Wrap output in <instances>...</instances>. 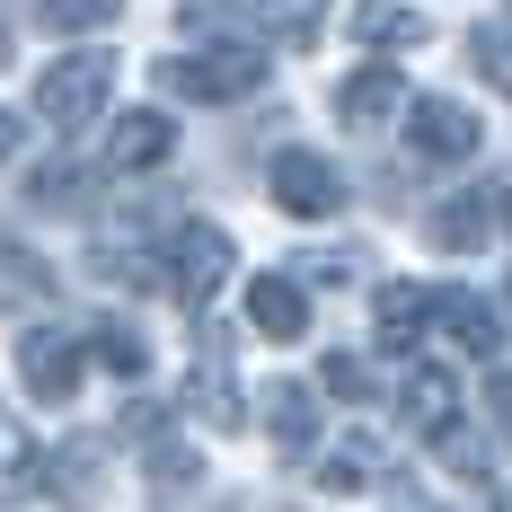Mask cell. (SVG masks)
<instances>
[{
    "label": "cell",
    "instance_id": "1",
    "mask_svg": "<svg viewBox=\"0 0 512 512\" xmlns=\"http://www.w3.org/2000/svg\"><path fill=\"white\" fill-rule=\"evenodd\" d=\"M159 89H168V98H186V106L256 98V89H265V45H248V36H221V45L168 53V62H159Z\"/></svg>",
    "mask_w": 512,
    "mask_h": 512
},
{
    "label": "cell",
    "instance_id": "2",
    "mask_svg": "<svg viewBox=\"0 0 512 512\" xmlns=\"http://www.w3.org/2000/svg\"><path fill=\"white\" fill-rule=\"evenodd\" d=\"M106 89H115V53L80 45V53H62L45 80H36V115H45L53 133H80L89 115H106Z\"/></svg>",
    "mask_w": 512,
    "mask_h": 512
},
{
    "label": "cell",
    "instance_id": "3",
    "mask_svg": "<svg viewBox=\"0 0 512 512\" xmlns=\"http://www.w3.org/2000/svg\"><path fill=\"white\" fill-rule=\"evenodd\" d=\"M159 283H168L186 309H204L212 292L230 283V230H212V221H177L168 248H159Z\"/></svg>",
    "mask_w": 512,
    "mask_h": 512
},
{
    "label": "cell",
    "instance_id": "4",
    "mask_svg": "<svg viewBox=\"0 0 512 512\" xmlns=\"http://www.w3.org/2000/svg\"><path fill=\"white\" fill-rule=\"evenodd\" d=\"M80 371H89L80 327H18V380H27V398L62 407V398L80 389Z\"/></svg>",
    "mask_w": 512,
    "mask_h": 512
},
{
    "label": "cell",
    "instance_id": "5",
    "mask_svg": "<svg viewBox=\"0 0 512 512\" xmlns=\"http://www.w3.org/2000/svg\"><path fill=\"white\" fill-rule=\"evenodd\" d=\"M265 186H274V204L292 212V221H336L345 212V177L318 151H274L265 159Z\"/></svg>",
    "mask_w": 512,
    "mask_h": 512
},
{
    "label": "cell",
    "instance_id": "6",
    "mask_svg": "<svg viewBox=\"0 0 512 512\" xmlns=\"http://www.w3.org/2000/svg\"><path fill=\"white\" fill-rule=\"evenodd\" d=\"M186 407L204 415L212 433H239L248 424V398H239V371H230V336L204 327L195 336V371H186Z\"/></svg>",
    "mask_w": 512,
    "mask_h": 512
},
{
    "label": "cell",
    "instance_id": "7",
    "mask_svg": "<svg viewBox=\"0 0 512 512\" xmlns=\"http://www.w3.org/2000/svg\"><path fill=\"white\" fill-rule=\"evenodd\" d=\"M380 477H389V442H380L371 424L336 433V442H327V451L309 460V486H318V495H371Z\"/></svg>",
    "mask_w": 512,
    "mask_h": 512
},
{
    "label": "cell",
    "instance_id": "8",
    "mask_svg": "<svg viewBox=\"0 0 512 512\" xmlns=\"http://www.w3.org/2000/svg\"><path fill=\"white\" fill-rule=\"evenodd\" d=\"M407 133L424 159H477V142H486V124L460 98H407Z\"/></svg>",
    "mask_w": 512,
    "mask_h": 512
},
{
    "label": "cell",
    "instance_id": "9",
    "mask_svg": "<svg viewBox=\"0 0 512 512\" xmlns=\"http://www.w3.org/2000/svg\"><path fill=\"white\" fill-rule=\"evenodd\" d=\"M398 415H407L424 442L451 433V424H460V380H451L442 362H407V371H398Z\"/></svg>",
    "mask_w": 512,
    "mask_h": 512
},
{
    "label": "cell",
    "instance_id": "10",
    "mask_svg": "<svg viewBox=\"0 0 512 512\" xmlns=\"http://www.w3.org/2000/svg\"><path fill=\"white\" fill-rule=\"evenodd\" d=\"M168 151H177V124H168L159 106L115 115V133H106V168H115V177H142V168H159Z\"/></svg>",
    "mask_w": 512,
    "mask_h": 512
},
{
    "label": "cell",
    "instance_id": "11",
    "mask_svg": "<svg viewBox=\"0 0 512 512\" xmlns=\"http://www.w3.org/2000/svg\"><path fill=\"white\" fill-rule=\"evenodd\" d=\"M398 106H407V80H398V62H371V71H354V80L336 89V124H345V133H380Z\"/></svg>",
    "mask_w": 512,
    "mask_h": 512
},
{
    "label": "cell",
    "instance_id": "12",
    "mask_svg": "<svg viewBox=\"0 0 512 512\" xmlns=\"http://www.w3.org/2000/svg\"><path fill=\"white\" fill-rule=\"evenodd\" d=\"M248 327L265 336V345H301L309 336V292L292 283V274H256L248 283Z\"/></svg>",
    "mask_w": 512,
    "mask_h": 512
},
{
    "label": "cell",
    "instance_id": "13",
    "mask_svg": "<svg viewBox=\"0 0 512 512\" xmlns=\"http://www.w3.org/2000/svg\"><path fill=\"white\" fill-rule=\"evenodd\" d=\"M433 327L468 362H495V345H504V318H495V301H477V292H433Z\"/></svg>",
    "mask_w": 512,
    "mask_h": 512
},
{
    "label": "cell",
    "instance_id": "14",
    "mask_svg": "<svg viewBox=\"0 0 512 512\" xmlns=\"http://www.w3.org/2000/svg\"><path fill=\"white\" fill-rule=\"evenodd\" d=\"M142 477H151V504H186V495L204 486V451H195V442H177V433H151Z\"/></svg>",
    "mask_w": 512,
    "mask_h": 512
},
{
    "label": "cell",
    "instance_id": "15",
    "mask_svg": "<svg viewBox=\"0 0 512 512\" xmlns=\"http://www.w3.org/2000/svg\"><path fill=\"white\" fill-rule=\"evenodd\" d=\"M371 318H380V345L407 354L415 336L433 327V292H424V283H380V292H371Z\"/></svg>",
    "mask_w": 512,
    "mask_h": 512
},
{
    "label": "cell",
    "instance_id": "16",
    "mask_svg": "<svg viewBox=\"0 0 512 512\" xmlns=\"http://www.w3.org/2000/svg\"><path fill=\"white\" fill-rule=\"evenodd\" d=\"M98 468H106L98 442H62V451H45V486H53V504H62V512H89V504H98Z\"/></svg>",
    "mask_w": 512,
    "mask_h": 512
},
{
    "label": "cell",
    "instance_id": "17",
    "mask_svg": "<svg viewBox=\"0 0 512 512\" xmlns=\"http://www.w3.org/2000/svg\"><path fill=\"white\" fill-rule=\"evenodd\" d=\"M486 230H495L486 195H442V204H433V221H424V239H433L442 256H477V248H486Z\"/></svg>",
    "mask_w": 512,
    "mask_h": 512
},
{
    "label": "cell",
    "instance_id": "18",
    "mask_svg": "<svg viewBox=\"0 0 512 512\" xmlns=\"http://www.w3.org/2000/svg\"><path fill=\"white\" fill-rule=\"evenodd\" d=\"M265 433H274L283 451H309V442H318V398H309L301 380H274V389H265Z\"/></svg>",
    "mask_w": 512,
    "mask_h": 512
},
{
    "label": "cell",
    "instance_id": "19",
    "mask_svg": "<svg viewBox=\"0 0 512 512\" xmlns=\"http://www.w3.org/2000/svg\"><path fill=\"white\" fill-rule=\"evenodd\" d=\"M212 9H248L265 36H283V45H309L318 27H327V0H212Z\"/></svg>",
    "mask_w": 512,
    "mask_h": 512
},
{
    "label": "cell",
    "instance_id": "20",
    "mask_svg": "<svg viewBox=\"0 0 512 512\" xmlns=\"http://www.w3.org/2000/svg\"><path fill=\"white\" fill-rule=\"evenodd\" d=\"M354 36L371 53H415V45H424V18L398 9V0H362V9H354Z\"/></svg>",
    "mask_w": 512,
    "mask_h": 512
},
{
    "label": "cell",
    "instance_id": "21",
    "mask_svg": "<svg viewBox=\"0 0 512 512\" xmlns=\"http://www.w3.org/2000/svg\"><path fill=\"white\" fill-rule=\"evenodd\" d=\"M36 486H45V451H36V442L0 415V504H27Z\"/></svg>",
    "mask_w": 512,
    "mask_h": 512
},
{
    "label": "cell",
    "instance_id": "22",
    "mask_svg": "<svg viewBox=\"0 0 512 512\" xmlns=\"http://www.w3.org/2000/svg\"><path fill=\"white\" fill-rule=\"evenodd\" d=\"M80 345H89V362H106L115 380H142V362H151V354H142V336H133L124 318H106V327H89Z\"/></svg>",
    "mask_w": 512,
    "mask_h": 512
},
{
    "label": "cell",
    "instance_id": "23",
    "mask_svg": "<svg viewBox=\"0 0 512 512\" xmlns=\"http://www.w3.org/2000/svg\"><path fill=\"white\" fill-rule=\"evenodd\" d=\"M433 451H442V468L451 477H468V486H495V451L468 433V424H451V433H433Z\"/></svg>",
    "mask_w": 512,
    "mask_h": 512
},
{
    "label": "cell",
    "instance_id": "24",
    "mask_svg": "<svg viewBox=\"0 0 512 512\" xmlns=\"http://www.w3.org/2000/svg\"><path fill=\"white\" fill-rule=\"evenodd\" d=\"M115 9H124V0H36V18H45L53 36H89V27H115Z\"/></svg>",
    "mask_w": 512,
    "mask_h": 512
},
{
    "label": "cell",
    "instance_id": "25",
    "mask_svg": "<svg viewBox=\"0 0 512 512\" xmlns=\"http://www.w3.org/2000/svg\"><path fill=\"white\" fill-rule=\"evenodd\" d=\"M468 62H477V71H486V80L512 98V27H486V36H468Z\"/></svg>",
    "mask_w": 512,
    "mask_h": 512
},
{
    "label": "cell",
    "instance_id": "26",
    "mask_svg": "<svg viewBox=\"0 0 512 512\" xmlns=\"http://www.w3.org/2000/svg\"><path fill=\"white\" fill-rule=\"evenodd\" d=\"M318 389H336L345 407H362V398H371V362H354V354H327V371H318Z\"/></svg>",
    "mask_w": 512,
    "mask_h": 512
},
{
    "label": "cell",
    "instance_id": "27",
    "mask_svg": "<svg viewBox=\"0 0 512 512\" xmlns=\"http://www.w3.org/2000/svg\"><path fill=\"white\" fill-rule=\"evenodd\" d=\"M486 415H495V442H512V371L486 380Z\"/></svg>",
    "mask_w": 512,
    "mask_h": 512
},
{
    "label": "cell",
    "instance_id": "28",
    "mask_svg": "<svg viewBox=\"0 0 512 512\" xmlns=\"http://www.w3.org/2000/svg\"><path fill=\"white\" fill-rule=\"evenodd\" d=\"M495 221L512 230V168H504V186H495Z\"/></svg>",
    "mask_w": 512,
    "mask_h": 512
},
{
    "label": "cell",
    "instance_id": "29",
    "mask_svg": "<svg viewBox=\"0 0 512 512\" xmlns=\"http://www.w3.org/2000/svg\"><path fill=\"white\" fill-rule=\"evenodd\" d=\"M18 151V115H0V159Z\"/></svg>",
    "mask_w": 512,
    "mask_h": 512
},
{
    "label": "cell",
    "instance_id": "30",
    "mask_svg": "<svg viewBox=\"0 0 512 512\" xmlns=\"http://www.w3.org/2000/svg\"><path fill=\"white\" fill-rule=\"evenodd\" d=\"M495 512H512V486H495Z\"/></svg>",
    "mask_w": 512,
    "mask_h": 512
},
{
    "label": "cell",
    "instance_id": "31",
    "mask_svg": "<svg viewBox=\"0 0 512 512\" xmlns=\"http://www.w3.org/2000/svg\"><path fill=\"white\" fill-rule=\"evenodd\" d=\"M0 62H9V36H0Z\"/></svg>",
    "mask_w": 512,
    "mask_h": 512
}]
</instances>
